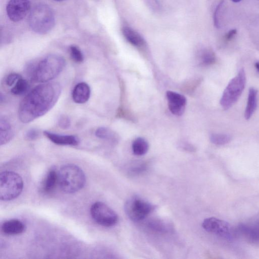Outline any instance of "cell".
<instances>
[{
    "label": "cell",
    "mask_w": 259,
    "mask_h": 259,
    "mask_svg": "<svg viewBox=\"0 0 259 259\" xmlns=\"http://www.w3.org/2000/svg\"><path fill=\"white\" fill-rule=\"evenodd\" d=\"M29 0H10L7 7L10 19L14 22L22 21L31 11Z\"/></svg>",
    "instance_id": "cell-10"
},
{
    "label": "cell",
    "mask_w": 259,
    "mask_h": 259,
    "mask_svg": "<svg viewBox=\"0 0 259 259\" xmlns=\"http://www.w3.org/2000/svg\"><path fill=\"white\" fill-rule=\"evenodd\" d=\"M149 149L148 143L145 139L140 138L136 139L133 145V150L134 154L138 156L146 155Z\"/></svg>",
    "instance_id": "cell-22"
},
{
    "label": "cell",
    "mask_w": 259,
    "mask_h": 259,
    "mask_svg": "<svg viewBox=\"0 0 259 259\" xmlns=\"http://www.w3.org/2000/svg\"><path fill=\"white\" fill-rule=\"evenodd\" d=\"M147 226L153 231L161 234L171 233L174 231L172 223L162 219H152L147 223Z\"/></svg>",
    "instance_id": "cell-15"
},
{
    "label": "cell",
    "mask_w": 259,
    "mask_h": 259,
    "mask_svg": "<svg viewBox=\"0 0 259 259\" xmlns=\"http://www.w3.org/2000/svg\"><path fill=\"white\" fill-rule=\"evenodd\" d=\"M167 97L171 112L175 115H182L187 103L186 98L182 95L171 91L167 92Z\"/></svg>",
    "instance_id": "cell-11"
},
{
    "label": "cell",
    "mask_w": 259,
    "mask_h": 259,
    "mask_svg": "<svg viewBox=\"0 0 259 259\" xmlns=\"http://www.w3.org/2000/svg\"><path fill=\"white\" fill-rule=\"evenodd\" d=\"M21 78L22 77L19 74L12 73L8 75L6 79V84L8 87L12 88Z\"/></svg>",
    "instance_id": "cell-30"
},
{
    "label": "cell",
    "mask_w": 259,
    "mask_h": 259,
    "mask_svg": "<svg viewBox=\"0 0 259 259\" xmlns=\"http://www.w3.org/2000/svg\"><path fill=\"white\" fill-rule=\"evenodd\" d=\"M212 143L217 146H223L231 141L230 136L223 134H213L210 137Z\"/></svg>",
    "instance_id": "cell-25"
},
{
    "label": "cell",
    "mask_w": 259,
    "mask_h": 259,
    "mask_svg": "<svg viewBox=\"0 0 259 259\" xmlns=\"http://www.w3.org/2000/svg\"><path fill=\"white\" fill-rule=\"evenodd\" d=\"M61 93V86L57 83L47 82L36 86L21 101L19 119L27 123L43 116L54 106Z\"/></svg>",
    "instance_id": "cell-1"
},
{
    "label": "cell",
    "mask_w": 259,
    "mask_h": 259,
    "mask_svg": "<svg viewBox=\"0 0 259 259\" xmlns=\"http://www.w3.org/2000/svg\"><path fill=\"white\" fill-rule=\"evenodd\" d=\"M255 67L256 69V70H257V71L259 72V62H256L255 64Z\"/></svg>",
    "instance_id": "cell-32"
},
{
    "label": "cell",
    "mask_w": 259,
    "mask_h": 259,
    "mask_svg": "<svg viewBox=\"0 0 259 259\" xmlns=\"http://www.w3.org/2000/svg\"><path fill=\"white\" fill-rule=\"evenodd\" d=\"M41 132L39 129L32 128L28 130L25 133V139L28 141H34L40 138Z\"/></svg>",
    "instance_id": "cell-28"
},
{
    "label": "cell",
    "mask_w": 259,
    "mask_h": 259,
    "mask_svg": "<svg viewBox=\"0 0 259 259\" xmlns=\"http://www.w3.org/2000/svg\"><path fill=\"white\" fill-rule=\"evenodd\" d=\"M66 60L60 55L50 54L37 62L29 63L26 72L34 82L44 83L56 78L63 70Z\"/></svg>",
    "instance_id": "cell-2"
},
{
    "label": "cell",
    "mask_w": 259,
    "mask_h": 259,
    "mask_svg": "<svg viewBox=\"0 0 259 259\" xmlns=\"http://www.w3.org/2000/svg\"><path fill=\"white\" fill-rule=\"evenodd\" d=\"M55 23V15L52 10L46 5H39L31 12L29 24L35 33L44 35L50 32Z\"/></svg>",
    "instance_id": "cell-4"
},
{
    "label": "cell",
    "mask_w": 259,
    "mask_h": 259,
    "mask_svg": "<svg viewBox=\"0 0 259 259\" xmlns=\"http://www.w3.org/2000/svg\"><path fill=\"white\" fill-rule=\"evenodd\" d=\"M236 31L235 30H233L230 31L228 33V34L226 35V40H230L232 38H233V37L236 34Z\"/></svg>",
    "instance_id": "cell-31"
},
{
    "label": "cell",
    "mask_w": 259,
    "mask_h": 259,
    "mask_svg": "<svg viewBox=\"0 0 259 259\" xmlns=\"http://www.w3.org/2000/svg\"><path fill=\"white\" fill-rule=\"evenodd\" d=\"M122 33L126 40L133 45L141 47L144 45L145 41L142 37L132 28L124 27Z\"/></svg>",
    "instance_id": "cell-20"
},
{
    "label": "cell",
    "mask_w": 259,
    "mask_h": 259,
    "mask_svg": "<svg viewBox=\"0 0 259 259\" xmlns=\"http://www.w3.org/2000/svg\"><path fill=\"white\" fill-rule=\"evenodd\" d=\"M24 223L18 219H12L6 221L2 226V230L4 233L9 235H15L20 234L25 230Z\"/></svg>",
    "instance_id": "cell-16"
},
{
    "label": "cell",
    "mask_w": 259,
    "mask_h": 259,
    "mask_svg": "<svg viewBox=\"0 0 259 259\" xmlns=\"http://www.w3.org/2000/svg\"><path fill=\"white\" fill-rule=\"evenodd\" d=\"M28 81L21 78L12 88L11 92L15 95L20 96L25 94L29 89Z\"/></svg>",
    "instance_id": "cell-23"
},
{
    "label": "cell",
    "mask_w": 259,
    "mask_h": 259,
    "mask_svg": "<svg viewBox=\"0 0 259 259\" xmlns=\"http://www.w3.org/2000/svg\"><path fill=\"white\" fill-rule=\"evenodd\" d=\"M95 136L99 139L115 143L118 141L117 135L106 127H100L96 130Z\"/></svg>",
    "instance_id": "cell-21"
},
{
    "label": "cell",
    "mask_w": 259,
    "mask_h": 259,
    "mask_svg": "<svg viewBox=\"0 0 259 259\" xmlns=\"http://www.w3.org/2000/svg\"><path fill=\"white\" fill-rule=\"evenodd\" d=\"M234 3H237L241 1V0H232Z\"/></svg>",
    "instance_id": "cell-33"
},
{
    "label": "cell",
    "mask_w": 259,
    "mask_h": 259,
    "mask_svg": "<svg viewBox=\"0 0 259 259\" xmlns=\"http://www.w3.org/2000/svg\"><path fill=\"white\" fill-rule=\"evenodd\" d=\"M257 91L251 88L249 90L247 105L244 116L246 119H249L254 112L257 104Z\"/></svg>",
    "instance_id": "cell-18"
},
{
    "label": "cell",
    "mask_w": 259,
    "mask_h": 259,
    "mask_svg": "<svg viewBox=\"0 0 259 259\" xmlns=\"http://www.w3.org/2000/svg\"><path fill=\"white\" fill-rule=\"evenodd\" d=\"M91 96V89L88 84L81 82L74 88L72 92V98L74 102L78 104L86 103Z\"/></svg>",
    "instance_id": "cell-14"
},
{
    "label": "cell",
    "mask_w": 259,
    "mask_h": 259,
    "mask_svg": "<svg viewBox=\"0 0 259 259\" xmlns=\"http://www.w3.org/2000/svg\"><path fill=\"white\" fill-rule=\"evenodd\" d=\"M58 184V173L55 169L48 172L42 186L44 192L49 193L52 192Z\"/></svg>",
    "instance_id": "cell-19"
},
{
    "label": "cell",
    "mask_w": 259,
    "mask_h": 259,
    "mask_svg": "<svg viewBox=\"0 0 259 259\" xmlns=\"http://www.w3.org/2000/svg\"><path fill=\"white\" fill-rule=\"evenodd\" d=\"M200 59L202 64L210 66L216 62V58L215 53L210 50H205L200 54Z\"/></svg>",
    "instance_id": "cell-24"
},
{
    "label": "cell",
    "mask_w": 259,
    "mask_h": 259,
    "mask_svg": "<svg viewBox=\"0 0 259 259\" xmlns=\"http://www.w3.org/2000/svg\"><path fill=\"white\" fill-rule=\"evenodd\" d=\"M14 133L9 121L5 117L0 119V144L1 146L9 143L14 138Z\"/></svg>",
    "instance_id": "cell-17"
},
{
    "label": "cell",
    "mask_w": 259,
    "mask_h": 259,
    "mask_svg": "<svg viewBox=\"0 0 259 259\" xmlns=\"http://www.w3.org/2000/svg\"><path fill=\"white\" fill-rule=\"evenodd\" d=\"M90 213L93 219L99 225L110 227L118 221L116 213L104 203L97 202L91 207Z\"/></svg>",
    "instance_id": "cell-8"
},
{
    "label": "cell",
    "mask_w": 259,
    "mask_h": 259,
    "mask_svg": "<svg viewBox=\"0 0 259 259\" xmlns=\"http://www.w3.org/2000/svg\"><path fill=\"white\" fill-rule=\"evenodd\" d=\"M52 1L60 2L63 1V0H52Z\"/></svg>",
    "instance_id": "cell-34"
},
{
    "label": "cell",
    "mask_w": 259,
    "mask_h": 259,
    "mask_svg": "<svg viewBox=\"0 0 259 259\" xmlns=\"http://www.w3.org/2000/svg\"><path fill=\"white\" fill-rule=\"evenodd\" d=\"M124 208L127 217L138 222L147 218L155 211L156 206L142 198L134 197L126 201Z\"/></svg>",
    "instance_id": "cell-7"
},
{
    "label": "cell",
    "mask_w": 259,
    "mask_h": 259,
    "mask_svg": "<svg viewBox=\"0 0 259 259\" xmlns=\"http://www.w3.org/2000/svg\"><path fill=\"white\" fill-rule=\"evenodd\" d=\"M24 182L17 173L5 171L0 175V199L10 201L17 198L22 192Z\"/></svg>",
    "instance_id": "cell-5"
},
{
    "label": "cell",
    "mask_w": 259,
    "mask_h": 259,
    "mask_svg": "<svg viewBox=\"0 0 259 259\" xmlns=\"http://www.w3.org/2000/svg\"><path fill=\"white\" fill-rule=\"evenodd\" d=\"M235 230L236 236L242 235L251 242H259V221L251 225L240 224Z\"/></svg>",
    "instance_id": "cell-12"
},
{
    "label": "cell",
    "mask_w": 259,
    "mask_h": 259,
    "mask_svg": "<svg viewBox=\"0 0 259 259\" xmlns=\"http://www.w3.org/2000/svg\"><path fill=\"white\" fill-rule=\"evenodd\" d=\"M44 135L55 145L63 146H77L80 144L78 137L72 135H62L45 131Z\"/></svg>",
    "instance_id": "cell-13"
},
{
    "label": "cell",
    "mask_w": 259,
    "mask_h": 259,
    "mask_svg": "<svg viewBox=\"0 0 259 259\" xmlns=\"http://www.w3.org/2000/svg\"><path fill=\"white\" fill-rule=\"evenodd\" d=\"M203 228L208 232L227 239L236 236L235 230L227 222L215 217L208 218L202 223Z\"/></svg>",
    "instance_id": "cell-9"
},
{
    "label": "cell",
    "mask_w": 259,
    "mask_h": 259,
    "mask_svg": "<svg viewBox=\"0 0 259 259\" xmlns=\"http://www.w3.org/2000/svg\"><path fill=\"white\" fill-rule=\"evenodd\" d=\"M245 84V73L244 69H241L237 75L230 81L222 94L220 104L224 109H229L238 100Z\"/></svg>",
    "instance_id": "cell-6"
},
{
    "label": "cell",
    "mask_w": 259,
    "mask_h": 259,
    "mask_svg": "<svg viewBox=\"0 0 259 259\" xmlns=\"http://www.w3.org/2000/svg\"><path fill=\"white\" fill-rule=\"evenodd\" d=\"M58 173V185L66 193H74L82 189L86 183L83 170L73 164L63 166Z\"/></svg>",
    "instance_id": "cell-3"
},
{
    "label": "cell",
    "mask_w": 259,
    "mask_h": 259,
    "mask_svg": "<svg viewBox=\"0 0 259 259\" xmlns=\"http://www.w3.org/2000/svg\"><path fill=\"white\" fill-rule=\"evenodd\" d=\"M148 165L146 163H138L131 166L128 170L130 174L138 175L144 173L148 169Z\"/></svg>",
    "instance_id": "cell-26"
},
{
    "label": "cell",
    "mask_w": 259,
    "mask_h": 259,
    "mask_svg": "<svg viewBox=\"0 0 259 259\" xmlns=\"http://www.w3.org/2000/svg\"><path fill=\"white\" fill-rule=\"evenodd\" d=\"M70 54L72 59L77 63H82L84 60L83 54L80 49L76 45L70 47Z\"/></svg>",
    "instance_id": "cell-27"
},
{
    "label": "cell",
    "mask_w": 259,
    "mask_h": 259,
    "mask_svg": "<svg viewBox=\"0 0 259 259\" xmlns=\"http://www.w3.org/2000/svg\"><path fill=\"white\" fill-rule=\"evenodd\" d=\"M71 120L70 118L66 115H61L58 119V126L62 129H69L71 126Z\"/></svg>",
    "instance_id": "cell-29"
}]
</instances>
